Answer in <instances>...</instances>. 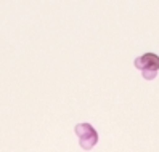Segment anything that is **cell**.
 Instances as JSON below:
<instances>
[{
	"mask_svg": "<svg viewBox=\"0 0 159 152\" xmlns=\"http://www.w3.org/2000/svg\"><path fill=\"white\" fill-rule=\"evenodd\" d=\"M135 67L142 72L145 80H154L159 72V56L154 53H145L135 58Z\"/></svg>",
	"mask_w": 159,
	"mask_h": 152,
	"instance_id": "1",
	"label": "cell"
},
{
	"mask_svg": "<svg viewBox=\"0 0 159 152\" xmlns=\"http://www.w3.org/2000/svg\"><path fill=\"white\" fill-rule=\"evenodd\" d=\"M74 131L79 138V146L84 150H90L97 146L98 142V133L90 123H79L74 127Z\"/></svg>",
	"mask_w": 159,
	"mask_h": 152,
	"instance_id": "2",
	"label": "cell"
}]
</instances>
